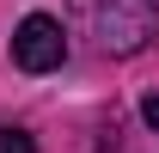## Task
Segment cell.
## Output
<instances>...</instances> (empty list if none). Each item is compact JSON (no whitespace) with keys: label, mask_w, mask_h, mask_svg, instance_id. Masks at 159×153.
<instances>
[{"label":"cell","mask_w":159,"mask_h":153,"mask_svg":"<svg viewBox=\"0 0 159 153\" xmlns=\"http://www.w3.org/2000/svg\"><path fill=\"white\" fill-rule=\"evenodd\" d=\"M141 116H147V129L159 135V92H153V98H141Z\"/></svg>","instance_id":"4"},{"label":"cell","mask_w":159,"mask_h":153,"mask_svg":"<svg viewBox=\"0 0 159 153\" xmlns=\"http://www.w3.org/2000/svg\"><path fill=\"white\" fill-rule=\"evenodd\" d=\"M12 61H19L25 74H49L67 61V37H61V19L49 12H31V19L12 31Z\"/></svg>","instance_id":"2"},{"label":"cell","mask_w":159,"mask_h":153,"mask_svg":"<svg viewBox=\"0 0 159 153\" xmlns=\"http://www.w3.org/2000/svg\"><path fill=\"white\" fill-rule=\"evenodd\" d=\"M92 19H98V43L110 55H141L159 31V12L147 0H92Z\"/></svg>","instance_id":"1"},{"label":"cell","mask_w":159,"mask_h":153,"mask_svg":"<svg viewBox=\"0 0 159 153\" xmlns=\"http://www.w3.org/2000/svg\"><path fill=\"white\" fill-rule=\"evenodd\" d=\"M0 153H37L25 129H0Z\"/></svg>","instance_id":"3"}]
</instances>
